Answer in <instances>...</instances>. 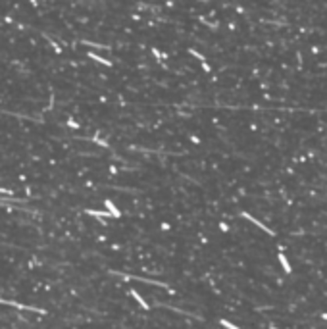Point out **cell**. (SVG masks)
Here are the masks:
<instances>
[{"label":"cell","mask_w":327,"mask_h":329,"mask_svg":"<svg viewBox=\"0 0 327 329\" xmlns=\"http://www.w3.org/2000/svg\"><path fill=\"white\" fill-rule=\"evenodd\" d=\"M131 295H133V296L137 298V302H139V304L142 306V308H146V310H148V304H146V302H144V300H142V296H141V295H139V292H137L135 289H133V291H131Z\"/></svg>","instance_id":"1"},{"label":"cell","mask_w":327,"mask_h":329,"mask_svg":"<svg viewBox=\"0 0 327 329\" xmlns=\"http://www.w3.org/2000/svg\"><path fill=\"white\" fill-rule=\"evenodd\" d=\"M279 262L283 264V268H285V271H287V273H289V271H290V266H289V262H287V258H285V256H283L281 252H279Z\"/></svg>","instance_id":"2"},{"label":"cell","mask_w":327,"mask_h":329,"mask_svg":"<svg viewBox=\"0 0 327 329\" xmlns=\"http://www.w3.org/2000/svg\"><path fill=\"white\" fill-rule=\"evenodd\" d=\"M220 323H221L223 327H227V329H241V327H237V325H233V323H229V321H227V319H221V321H220Z\"/></svg>","instance_id":"3"},{"label":"cell","mask_w":327,"mask_h":329,"mask_svg":"<svg viewBox=\"0 0 327 329\" xmlns=\"http://www.w3.org/2000/svg\"><path fill=\"white\" fill-rule=\"evenodd\" d=\"M323 319H327V314H323Z\"/></svg>","instance_id":"4"}]
</instances>
